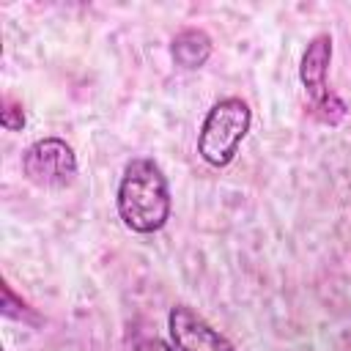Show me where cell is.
I'll return each instance as SVG.
<instances>
[{
	"label": "cell",
	"instance_id": "obj_1",
	"mask_svg": "<svg viewBox=\"0 0 351 351\" xmlns=\"http://www.w3.org/2000/svg\"><path fill=\"white\" fill-rule=\"evenodd\" d=\"M121 222L134 233H156L170 219V186L162 167L154 159L137 156L126 162L118 195H115Z\"/></svg>",
	"mask_w": 351,
	"mask_h": 351
},
{
	"label": "cell",
	"instance_id": "obj_2",
	"mask_svg": "<svg viewBox=\"0 0 351 351\" xmlns=\"http://www.w3.org/2000/svg\"><path fill=\"white\" fill-rule=\"evenodd\" d=\"M252 123L250 104L239 96H225L203 118V126L197 132V154L211 167H225L236 159V151L241 140L247 137Z\"/></svg>",
	"mask_w": 351,
	"mask_h": 351
},
{
	"label": "cell",
	"instance_id": "obj_3",
	"mask_svg": "<svg viewBox=\"0 0 351 351\" xmlns=\"http://www.w3.org/2000/svg\"><path fill=\"white\" fill-rule=\"evenodd\" d=\"M329 63H332V36L318 33V36L310 38V44L302 55L299 80L304 85V93H307L310 104H313V112L326 123H337L346 115V104L326 88Z\"/></svg>",
	"mask_w": 351,
	"mask_h": 351
},
{
	"label": "cell",
	"instance_id": "obj_4",
	"mask_svg": "<svg viewBox=\"0 0 351 351\" xmlns=\"http://www.w3.org/2000/svg\"><path fill=\"white\" fill-rule=\"evenodd\" d=\"M22 173L41 189H63L77 176V154L60 137H41L25 148Z\"/></svg>",
	"mask_w": 351,
	"mask_h": 351
},
{
	"label": "cell",
	"instance_id": "obj_5",
	"mask_svg": "<svg viewBox=\"0 0 351 351\" xmlns=\"http://www.w3.org/2000/svg\"><path fill=\"white\" fill-rule=\"evenodd\" d=\"M167 329L178 351H233L230 340L186 304L170 307Z\"/></svg>",
	"mask_w": 351,
	"mask_h": 351
},
{
	"label": "cell",
	"instance_id": "obj_6",
	"mask_svg": "<svg viewBox=\"0 0 351 351\" xmlns=\"http://www.w3.org/2000/svg\"><path fill=\"white\" fill-rule=\"evenodd\" d=\"M170 55H173L176 66H181L186 71H195L211 58V38L200 27H186L173 38Z\"/></svg>",
	"mask_w": 351,
	"mask_h": 351
},
{
	"label": "cell",
	"instance_id": "obj_7",
	"mask_svg": "<svg viewBox=\"0 0 351 351\" xmlns=\"http://www.w3.org/2000/svg\"><path fill=\"white\" fill-rule=\"evenodd\" d=\"M0 121H3V126H5L8 132H19V129L25 126V110H22V104H16L14 99H5V101H3Z\"/></svg>",
	"mask_w": 351,
	"mask_h": 351
},
{
	"label": "cell",
	"instance_id": "obj_8",
	"mask_svg": "<svg viewBox=\"0 0 351 351\" xmlns=\"http://www.w3.org/2000/svg\"><path fill=\"white\" fill-rule=\"evenodd\" d=\"M134 351H178V348L165 343L162 337H143L134 343Z\"/></svg>",
	"mask_w": 351,
	"mask_h": 351
}]
</instances>
